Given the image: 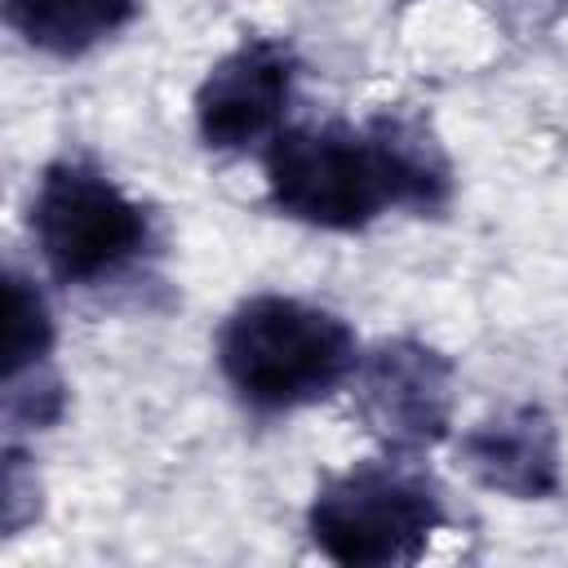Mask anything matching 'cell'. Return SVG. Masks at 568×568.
<instances>
[{
	"label": "cell",
	"mask_w": 568,
	"mask_h": 568,
	"mask_svg": "<svg viewBox=\"0 0 568 568\" xmlns=\"http://www.w3.org/2000/svg\"><path fill=\"white\" fill-rule=\"evenodd\" d=\"M4 13L31 49L75 58L115 36L138 13V0H9Z\"/></svg>",
	"instance_id": "8"
},
{
	"label": "cell",
	"mask_w": 568,
	"mask_h": 568,
	"mask_svg": "<svg viewBox=\"0 0 568 568\" xmlns=\"http://www.w3.org/2000/svg\"><path fill=\"white\" fill-rule=\"evenodd\" d=\"M355 404L390 448L435 444L453 413V368L422 342H386L359 368Z\"/></svg>",
	"instance_id": "5"
},
{
	"label": "cell",
	"mask_w": 568,
	"mask_h": 568,
	"mask_svg": "<svg viewBox=\"0 0 568 568\" xmlns=\"http://www.w3.org/2000/svg\"><path fill=\"white\" fill-rule=\"evenodd\" d=\"M53 342V324L49 311L40 302V293L22 280L9 275V320H4V382L18 377L22 368H36L44 359Z\"/></svg>",
	"instance_id": "9"
},
{
	"label": "cell",
	"mask_w": 568,
	"mask_h": 568,
	"mask_svg": "<svg viewBox=\"0 0 568 568\" xmlns=\"http://www.w3.org/2000/svg\"><path fill=\"white\" fill-rule=\"evenodd\" d=\"M31 231L49 271L67 284H93L146 244L142 209L98 169L62 160L53 164L31 200Z\"/></svg>",
	"instance_id": "4"
},
{
	"label": "cell",
	"mask_w": 568,
	"mask_h": 568,
	"mask_svg": "<svg viewBox=\"0 0 568 568\" xmlns=\"http://www.w3.org/2000/svg\"><path fill=\"white\" fill-rule=\"evenodd\" d=\"M266 191L280 213L306 226L355 231L386 204L435 209L448 195V164L404 120H373L368 129L306 124L271 138Z\"/></svg>",
	"instance_id": "1"
},
{
	"label": "cell",
	"mask_w": 568,
	"mask_h": 568,
	"mask_svg": "<svg viewBox=\"0 0 568 568\" xmlns=\"http://www.w3.org/2000/svg\"><path fill=\"white\" fill-rule=\"evenodd\" d=\"M439 519L444 506L413 466L368 462L320 488L311 506V537L333 564L382 568L417 559Z\"/></svg>",
	"instance_id": "3"
},
{
	"label": "cell",
	"mask_w": 568,
	"mask_h": 568,
	"mask_svg": "<svg viewBox=\"0 0 568 568\" xmlns=\"http://www.w3.org/2000/svg\"><path fill=\"white\" fill-rule=\"evenodd\" d=\"M217 359L240 399L280 413L337 390L355 373V333L324 306L262 293L226 320Z\"/></svg>",
	"instance_id": "2"
},
{
	"label": "cell",
	"mask_w": 568,
	"mask_h": 568,
	"mask_svg": "<svg viewBox=\"0 0 568 568\" xmlns=\"http://www.w3.org/2000/svg\"><path fill=\"white\" fill-rule=\"evenodd\" d=\"M462 462L484 488L519 501H541L559 493V439L550 417L532 404L479 422L462 439Z\"/></svg>",
	"instance_id": "7"
},
{
	"label": "cell",
	"mask_w": 568,
	"mask_h": 568,
	"mask_svg": "<svg viewBox=\"0 0 568 568\" xmlns=\"http://www.w3.org/2000/svg\"><path fill=\"white\" fill-rule=\"evenodd\" d=\"M293 93V53L275 40L231 49L195 93V124L213 151H244L275 133Z\"/></svg>",
	"instance_id": "6"
}]
</instances>
